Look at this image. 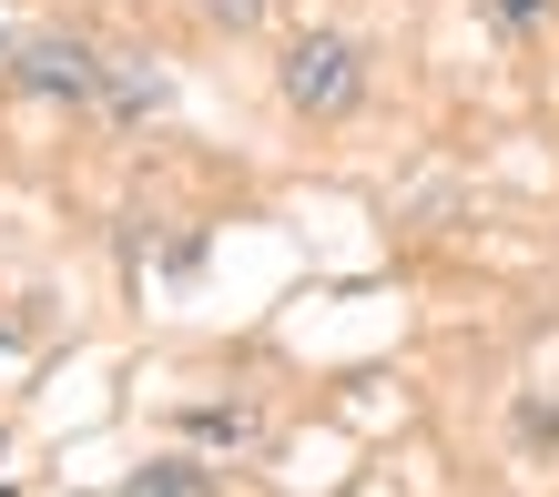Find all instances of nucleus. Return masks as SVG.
<instances>
[{"label": "nucleus", "mask_w": 559, "mask_h": 497, "mask_svg": "<svg viewBox=\"0 0 559 497\" xmlns=\"http://www.w3.org/2000/svg\"><path fill=\"white\" fill-rule=\"evenodd\" d=\"M204 11V31H224V41H254V31L275 21V0H193Z\"/></svg>", "instance_id": "obj_6"}, {"label": "nucleus", "mask_w": 559, "mask_h": 497, "mask_svg": "<svg viewBox=\"0 0 559 497\" xmlns=\"http://www.w3.org/2000/svg\"><path fill=\"white\" fill-rule=\"evenodd\" d=\"M224 477L204 468V457H143L133 477H122V497H214Z\"/></svg>", "instance_id": "obj_4"}, {"label": "nucleus", "mask_w": 559, "mask_h": 497, "mask_svg": "<svg viewBox=\"0 0 559 497\" xmlns=\"http://www.w3.org/2000/svg\"><path fill=\"white\" fill-rule=\"evenodd\" d=\"M488 21H499V31H539L549 0H488Z\"/></svg>", "instance_id": "obj_8"}, {"label": "nucleus", "mask_w": 559, "mask_h": 497, "mask_svg": "<svg viewBox=\"0 0 559 497\" xmlns=\"http://www.w3.org/2000/svg\"><path fill=\"white\" fill-rule=\"evenodd\" d=\"M11 72H21V92H41V102H92L103 92V51L82 41V31H31V41L11 51Z\"/></svg>", "instance_id": "obj_2"}, {"label": "nucleus", "mask_w": 559, "mask_h": 497, "mask_svg": "<svg viewBox=\"0 0 559 497\" xmlns=\"http://www.w3.org/2000/svg\"><path fill=\"white\" fill-rule=\"evenodd\" d=\"M163 102H174V61H163V51H103V92H92V112H112L122 132H133Z\"/></svg>", "instance_id": "obj_3"}, {"label": "nucleus", "mask_w": 559, "mask_h": 497, "mask_svg": "<svg viewBox=\"0 0 559 497\" xmlns=\"http://www.w3.org/2000/svg\"><path fill=\"white\" fill-rule=\"evenodd\" d=\"M275 102L295 122H356L377 102V61L356 31L336 21H306V31H285V51H275Z\"/></svg>", "instance_id": "obj_1"}, {"label": "nucleus", "mask_w": 559, "mask_h": 497, "mask_svg": "<svg viewBox=\"0 0 559 497\" xmlns=\"http://www.w3.org/2000/svg\"><path fill=\"white\" fill-rule=\"evenodd\" d=\"M174 437L235 457V447H254V407H183V416H174Z\"/></svg>", "instance_id": "obj_5"}, {"label": "nucleus", "mask_w": 559, "mask_h": 497, "mask_svg": "<svg viewBox=\"0 0 559 497\" xmlns=\"http://www.w3.org/2000/svg\"><path fill=\"white\" fill-rule=\"evenodd\" d=\"M509 426H519V447H559V407H539V396H530Z\"/></svg>", "instance_id": "obj_7"}]
</instances>
